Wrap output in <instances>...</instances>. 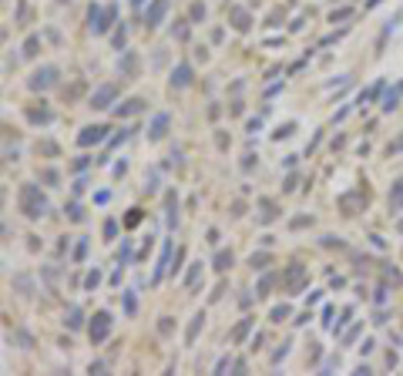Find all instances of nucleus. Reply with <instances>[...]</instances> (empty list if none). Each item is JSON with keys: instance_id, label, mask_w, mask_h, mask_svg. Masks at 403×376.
<instances>
[{"instance_id": "obj_47", "label": "nucleus", "mask_w": 403, "mask_h": 376, "mask_svg": "<svg viewBox=\"0 0 403 376\" xmlns=\"http://www.w3.org/2000/svg\"><path fill=\"white\" fill-rule=\"evenodd\" d=\"M131 7L138 11V7H145V0H131Z\"/></svg>"}, {"instance_id": "obj_7", "label": "nucleus", "mask_w": 403, "mask_h": 376, "mask_svg": "<svg viewBox=\"0 0 403 376\" xmlns=\"http://www.w3.org/2000/svg\"><path fill=\"white\" fill-rule=\"evenodd\" d=\"M282 282H286V289H289V292H299L302 282H306V269H302L299 262H296V266H289V269H286V276H282Z\"/></svg>"}, {"instance_id": "obj_24", "label": "nucleus", "mask_w": 403, "mask_h": 376, "mask_svg": "<svg viewBox=\"0 0 403 376\" xmlns=\"http://www.w3.org/2000/svg\"><path fill=\"white\" fill-rule=\"evenodd\" d=\"M171 37H175V41H188V21H175Z\"/></svg>"}, {"instance_id": "obj_30", "label": "nucleus", "mask_w": 403, "mask_h": 376, "mask_svg": "<svg viewBox=\"0 0 403 376\" xmlns=\"http://www.w3.org/2000/svg\"><path fill=\"white\" fill-rule=\"evenodd\" d=\"M98 282H101V272H98V269H91L88 276H84V289H98Z\"/></svg>"}, {"instance_id": "obj_15", "label": "nucleus", "mask_w": 403, "mask_h": 376, "mask_svg": "<svg viewBox=\"0 0 403 376\" xmlns=\"http://www.w3.org/2000/svg\"><path fill=\"white\" fill-rule=\"evenodd\" d=\"M202 326H205V312H195V316H191V322H188V329H185V346L195 343V336H198Z\"/></svg>"}, {"instance_id": "obj_11", "label": "nucleus", "mask_w": 403, "mask_h": 376, "mask_svg": "<svg viewBox=\"0 0 403 376\" xmlns=\"http://www.w3.org/2000/svg\"><path fill=\"white\" fill-rule=\"evenodd\" d=\"M171 249H175L171 242L161 245V259H158V266H155V282H161V279H165V272L171 269Z\"/></svg>"}, {"instance_id": "obj_48", "label": "nucleus", "mask_w": 403, "mask_h": 376, "mask_svg": "<svg viewBox=\"0 0 403 376\" xmlns=\"http://www.w3.org/2000/svg\"><path fill=\"white\" fill-rule=\"evenodd\" d=\"M0 209H4V185H0Z\"/></svg>"}, {"instance_id": "obj_42", "label": "nucleus", "mask_w": 403, "mask_h": 376, "mask_svg": "<svg viewBox=\"0 0 403 376\" xmlns=\"http://www.w3.org/2000/svg\"><path fill=\"white\" fill-rule=\"evenodd\" d=\"M292 131H296V124H282V128H279V131H276V138H289V134Z\"/></svg>"}, {"instance_id": "obj_46", "label": "nucleus", "mask_w": 403, "mask_h": 376, "mask_svg": "<svg viewBox=\"0 0 403 376\" xmlns=\"http://www.w3.org/2000/svg\"><path fill=\"white\" fill-rule=\"evenodd\" d=\"M158 329H161V332H171V319H168V316H165V319L158 322Z\"/></svg>"}, {"instance_id": "obj_36", "label": "nucleus", "mask_w": 403, "mask_h": 376, "mask_svg": "<svg viewBox=\"0 0 403 376\" xmlns=\"http://www.w3.org/2000/svg\"><path fill=\"white\" fill-rule=\"evenodd\" d=\"M14 286H17L24 296H27V292H31V279H27V276H17V279H14Z\"/></svg>"}, {"instance_id": "obj_38", "label": "nucleus", "mask_w": 403, "mask_h": 376, "mask_svg": "<svg viewBox=\"0 0 403 376\" xmlns=\"http://www.w3.org/2000/svg\"><path fill=\"white\" fill-rule=\"evenodd\" d=\"M104 235H108V239H114V235H118V222H114V219L104 222Z\"/></svg>"}, {"instance_id": "obj_14", "label": "nucleus", "mask_w": 403, "mask_h": 376, "mask_svg": "<svg viewBox=\"0 0 403 376\" xmlns=\"http://www.w3.org/2000/svg\"><path fill=\"white\" fill-rule=\"evenodd\" d=\"M118 71H121V78H138V54H134V51H128V54L121 57Z\"/></svg>"}, {"instance_id": "obj_32", "label": "nucleus", "mask_w": 403, "mask_h": 376, "mask_svg": "<svg viewBox=\"0 0 403 376\" xmlns=\"http://www.w3.org/2000/svg\"><path fill=\"white\" fill-rule=\"evenodd\" d=\"M396 98H400V88L386 94V101H383V111H393V108H396Z\"/></svg>"}, {"instance_id": "obj_41", "label": "nucleus", "mask_w": 403, "mask_h": 376, "mask_svg": "<svg viewBox=\"0 0 403 376\" xmlns=\"http://www.w3.org/2000/svg\"><path fill=\"white\" fill-rule=\"evenodd\" d=\"M229 366H232V359H229V356H222V359H219V363H215V373H225V369H229Z\"/></svg>"}, {"instance_id": "obj_25", "label": "nucleus", "mask_w": 403, "mask_h": 376, "mask_svg": "<svg viewBox=\"0 0 403 376\" xmlns=\"http://www.w3.org/2000/svg\"><path fill=\"white\" fill-rule=\"evenodd\" d=\"M37 47H41V37L31 34V37H27V44H24V57H37Z\"/></svg>"}, {"instance_id": "obj_31", "label": "nucleus", "mask_w": 403, "mask_h": 376, "mask_svg": "<svg viewBox=\"0 0 403 376\" xmlns=\"http://www.w3.org/2000/svg\"><path fill=\"white\" fill-rule=\"evenodd\" d=\"M41 181H47V185H57V181H61V175H57L54 168H44V171H41Z\"/></svg>"}, {"instance_id": "obj_40", "label": "nucleus", "mask_w": 403, "mask_h": 376, "mask_svg": "<svg viewBox=\"0 0 403 376\" xmlns=\"http://www.w3.org/2000/svg\"><path fill=\"white\" fill-rule=\"evenodd\" d=\"M128 259H131V245L124 242V245H121V255H118V262H121V266H124V262H128Z\"/></svg>"}, {"instance_id": "obj_45", "label": "nucleus", "mask_w": 403, "mask_h": 376, "mask_svg": "<svg viewBox=\"0 0 403 376\" xmlns=\"http://www.w3.org/2000/svg\"><path fill=\"white\" fill-rule=\"evenodd\" d=\"M313 219H306V215H299V219H292V229H302V225H309Z\"/></svg>"}, {"instance_id": "obj_23", "label": "nucleus", "mask_w": 403, "mask_h": 376, "mask_svg": "<svg viewBox=\"0 0 403 376\" xmlns=\"http://www.w3.org/2000/svg\"><path fill=\"white\" fill-rule=\"evenodd\" d=\"M269 262H272V255H269V252H252V259H249V266H252V269H266Z\"/></svg>"}, {"instance_id": "obj_43", "label": "nucleus", "mask_w": 403, "mask_h": 376, "mask_svg": "<svg viewBox=\"0 0 403 376\" xmlns=\"http://www.w3.org/2000/svg\"><path fill=\"white\" fill-rule=\"evenodd\" d=\"M124 312H128V316L134 312V292H128V296H124Z\"/></svg>"}, {"instance_id": "obj_44", "label": "nucleus", "mask_w": 403, "mask_h": 376, "mask_svg": "<svg viewBox=\"0 0 403 376\" xmlns=\"http://www.w3.org/2000/svg\"><path fill=\"white\" fill-rule=\"evenodd\" d=\"M356 336H359V326H353V329H346V336H343V343H353Z\"/></svg>"}, {"instance_id": "obj_6", "label": "nucleus", "mask_w": 403, "mask_h": 376, "mask_svg": "<svg viewBox=\"0 0 403 376\" xmlns=\"http://www.w3.org/2000/svg\"><path fill=\"white\" fill-rule=\"evenodd\" d=\"M165 14H168V0H151V7L145 11V27L148 31L158 27V24L165 21Z\"/></svg>"}, {"instance_id": "obj_34", "label": "nucleus", "mask_w": 403, "mask_h": 376, "mask_svg": "<svg viewBox=\"0 0 403 376\" xmlns=\"http://www.w3.org/2000/svg\"><path fill=\"white\" fill-rule=\"evenodd\" d=\"M272 279H276V276H262V282H259V292H256V296H269V289H272Z\"/></svg>"}, {"instance_id": "obj_5", "label": "nucleus", "mask_w": 403, "mask_h": 376, "mask_svg": "<svg viewBox=\"0 0 403 376\" xmlns=\"http://www.w3.org/2000/svg\"><path fill=\"white\" fill-rule=\"evenodd\" d=\"M101 141H108V124H88V128H81V134H78L81 148H91V144H101Z\"/></svg>"}, {"instance_id": "obj_20", "label": "nucleus", "mask_w": 403, "mask_h": 376, "mask_svg": "<svg viewBox=\"0 0 403 376\" xmlns=\"http://www.w3.org/2000/svg\"><path fill=\"white\" fill-rule=\"evenodd\" d=\"M252 326H256V319H242V322L232 329V336H229V339H232V343H242V339H246V332L252 329Z\"/></svg>"}, {"instance_id": "obj_4", "label": "nucleus", "mask_w": 403, "mask_h": 376, "mask_svg": "<svg viewBox=\"0 0 403 376\" xmlns=\"http://www.w3.org/2000/svg\"><path fill=\"white\" fill-rule=\"evenodd\" d=\"M114 98H118V88H114V84H101V88L94 91V94H91L88 108L104 111V108H111V104H114Z\"/></svg>"}, {"instance_id": "obj_39", "label": "nucleus", "mask_w": 403, "mask_h": 376, "mask_svg": "<svg viewBox=\"0 0 403 376\" xmlns=\"http://www.w3.org/2000/svg\"><path fill=\"white\" fill-rule=\"evenodd\" d=\"M205 17V7L202 4H191V21H202Z\"/></svg>"}, {"instance_id": "obj_18", "label": "nucleus", "mask_w": 403, "mask_h": 376, "mask_svg": "<svg viewBox=\"0 0 403 376\" xmlns=\"http://www.w3.org/2000/svg\"><path fill=\"white\" fill-rule=\"evenodd\" d=\"M232 262H235V255L229 252V249H219V252H215V259H212L215 272H225V269H232Z\"/></svg>"}, {"instance_id": "obj_9", "label": "nucleus", "mask_w": 403, "mask_h": 376, "mask_svg": "<svg viewBox=\"0 0 403 376\" xmlns=\"http://www.w3.org/2000/svg\"><path fill=\"white\" fill-rule=\"evenodd\" d=\"M145 108H148L145 98H128L124 104H118V108H114V118H131V114H141Z\"/></svg>"}, {"instance_id": "obj_28", "label": "nucleus", "mask_w": 403, "mask_h": 376, "mask_svg": "<svg viewBox=\"0 0 403 376\" xmlns=\"http://www.w3.org/2000/svg\"><path fill=\"white\" fill-rule=\"evenodd\" d=\"M289 306H276V309H272V316H269V319H272V322H282V319H289Z\"/></svg>"}, {"instance_id": "obj_2", "label": "nucleus", "mask_w": 403, "mask_h": 376, "mask_svg": "<svg viewBox=\"0 0 403 376\" xmlns=\"http://www.w3.org/2000/svg\"><path fill=\"white\" fill-rule=\"evenodd\" d=\"M111 326H114L111 312H108V309H98V312H94V319H91V326H88L91 343H94V346L104 343V339H108V332H111Z\"/></svg>"}, {"instance_id": "obj_12", "label": "nucleus", "mask_w": 403, "mask_h": 376, "mask_svg": "<svg viewBox=\"0 0 403 376\" xmlns=\"http://www.w3.org/2000/svg\"><path fill=\"white\" fill-rule=\"evenodd\" d=\"M165 222H168V229L178 225V195H175V192L165 195Z\"/></svg>"}, {"instance_id": "obj_1", "label": "nucleus", "mask_w": 403, "mask_h": 376, "mask_svg": "<svg viewBox=\"0 0 403 376\" xmlns=\"http://www.w3.org/2000/svg\"><path fill=\"white\" fill-rule=\"evenodd\" d=\"M21 212H24L31 222L51 212V202H47V195L41 192V185H34V181L21 185Z\"/></svg>"}, {"instance_id": "obj_10", "label": "nucleus", "mask_w": 403, "mask_h": 376, "mask_svg": "<svg viewBox=\"0 0 403 376\" xmlns=\"http://www.w3.org/2000/svg\"><path fill=\"white\" fill-rule=\"evenodd\" d=\"M168 124H171V118H168L165 111L155 114V121H151V128H148V141H161V138L168 134Z\"/></svg>"}, {"instance_id": "obj_29", "label": "nucleus", "mask_w": 403, "mask_h": 376, "mask_svg": "<svg viewBox=\"0 0 403 376\" xmlns=\"http://www.w3.org/2000/svg\"><path fill=\"white\" fill-rule=\"evenodd\" d=\"M124 41H128V27H118V31H114V47H118V51H124Z\"/></svg>"}, {"instance_id": "obj_35", "label": "nucleus", "mask_w": 403, "mask_h": 376, "mask_svg": "<svg viewBox=\"0 0 403 376\" xmlns=\"http://www.w3.org/2000/svg\"><path fill=\"white\" fill-rule=\"evenodd\" d=\"M37 151H41V155H57V144L54 141H41V144H37Z\"/></svg>"}, {"instance_id": "obj_22", "label": "nucleus", "mask_w": 403, "mask_h": 376, "mask_svg": "<svg viewBox=\"0 0 403 376\" xmlns=\"http://www.w3.org/2000/svg\"><path fill=\"white\" fill-rule=\"evenodd\" d=\"M198 276H202V262H191V269L185 272V289H195V286H198Z\"/></svg>"}, {"instance_id": "obj_50", "label": "nucleus", "mask_w": 403, "mask_h": 376, "mask_svg": "<svg viewBox=\"0 0 403 376\" xmlns=\"http://www.w3.org/2000/svg\"><path fill=\"white\" fill-rule=\"evenodd\" d=\"M0 41H4V31H0Z\"/></svg>"}, {"instance_id": "obj_37", "label": "nucleus", "mask_w": 403, "mask_h": 376, "mask_svg": "<svg viewBox=\"0 0 403 376\" xmlns=\"http://www.w3.org/2000/svg\"><path fill=\"white\" fill-rule=\"evenodd\" d=\"M349 17H353V11H346V7H343V11H333V14H329V21H349Z\"/></svg>"}, {"instance_id": "obj_17", "label": "nucleus", "mask_w": 403, "mask_h": 376, "mask_svg": "<svg viewBox=\"0 0 403 376\" xmlns=\"http://www.w3.org/2000/svg\"><path fill=\"white\" fill-rule=\"evenodd\" d=\"M64 326H67V329H81V326H84V312H81V306H71V309L64 312Z\"/></svg>"}, {"instance_id": "obj_27", "label": "nucleus", "mask_w": 403, "mask_h": 376, "mask_svg": "<svg viewBox=\"0 0 403 376\" xmlns=\"http://www.w3.org/2000/svg\"><path fill=\"white\" fill-rule=\"evenodd\" d=\"M67 219H71V222H84V212H81L78 202H71V205H67Z\"/></svg>"}, {"instance_id": "obj_3", "label": "nucleus", "mask_w": 403, "mask_h": 376, "mask_svg": "<svg viewBox=\"0 0 403 376\" xmlns=\"http://www.w3.org/2000/svg\"><path fill=\"white\" fill-rule=\"evenodd\" d=\"M57 78H61V71H57L54 64H44V67H37V71L31 74L27 88H31V91H51L57 84Z\"/></svg>"}, {"instance_id": "obj_26", "label": "nucleus", "mask_w": 403, "mask_h": 376, "mask_svg": "<svg viewBox=\"0 0 403 376\" xmlns=\"http://www.w3.org/2000/svg\"><path fill=\"white\" fill-rule=\"evenodd\" d=\"M141 219H145V212H141V209H131L128 215H124V229H134Z\"/></svg>"}, {"instance_id": "obj_13", "label": "nucleus", "mask_w": 403, "mask_h": 376, "mask_svg": "<svg viewBox=\"0 0 403 376\" xmlns=\"http://www.w3.org/2000/svg\"><path fill=\"white\" fill-rule=\"evenodd\" d=\"M188 84H191V64L181 61V64L171 71V88H188Z\"/></svg>"}, {"instance_id": "obj_33", "label": "nucleus", "mask_w": 403, "mask_h": 376, "mask_svg": "<svg viewBox=\"0 0 403 376\" xmlns=\"http://www.w3.org/2000/svg\"><path fill=\"white\" fill-rule=\"evenodd\" d=\"M84 255H88V239H81L78 249H74V262H84Z\"/></svg>"}, {"instance_id": "obj_8", "label": "nucleus", "mask_w": 403, "mask_h": 376, "mask_svg": "<svg viewBox=\"0 0 403 376\" xmlns=\"http://www.w3.org/2000/svg\"><path fill=\"white\" fill-rule=\"evenodd\" d=\"M27 121L31 124H51L54 121V111L47 108L44 101H41V104H31V108H27Z\"/></svg>"}, {"instance_id": "obj_21", "label": "nucleus", "mask_w": 403, "mask_h": 376, "mask_svg": "<svg viewBox=\"0 0 403 376\" xmlns=\"http://www.w3.org/2000/svg\"><path fill=\"white\" fill-rule=\"evenodd\" d=\"M259 209H262V215H259V222H272L276 215H279V209L272 205L269 199H259Z\"/></svg>"}, {"instance_id": "obj_49", "label": "nucleus", "mask_w": 403, "mask_h": 376, "mask_svg": "<svg viewBox=\"0 0 403 376\" xmlns=\"http://www.w3.org/2000/svg\"><path fill=\"white\" fill-rule=\"evenodd\" d=\"M57 4H67V0H57Z\"/></svg>"}, {"instance_id": "obj_19", "label": "nucleus", "mask_w": 403, "mask_h": 376, "mask_svg": "<svg viewBox=\"0 0 403 376\" xmlns=\"http://www.w3.org/2000/svg\"><path fill=\"white\" fill-rule=\"evenodd\" d=\"M101 21H104V7L91 4V7H88V27H91L94 34H101Z\"/></svg>"}, {"instance_id": "obj_16", "label": "nucleus", "mask_w": 403, "mask_h": 376, "mask_svg": "<svg viewBox=\"0 0 403 376\" xmlns=\"http://www.w3.org/2000/svg\"><path fill=\"white\" fill-rule=\"evenodd\" d=\"M229 17H232V27H235V31H249V27H252V17H249L242 7H232Z\"/></svg>"}]
</instances>
